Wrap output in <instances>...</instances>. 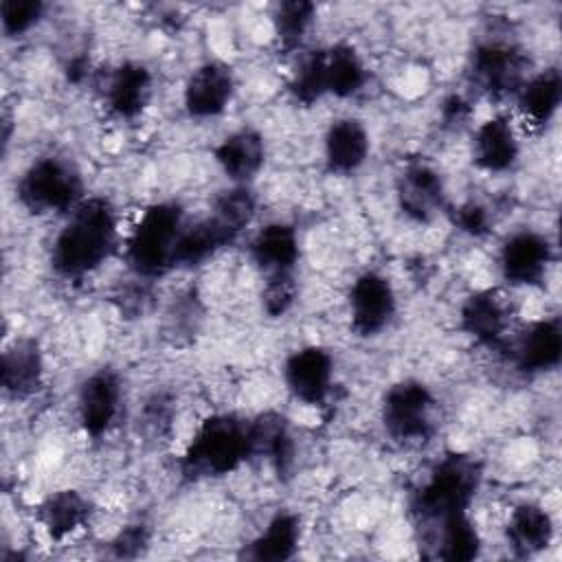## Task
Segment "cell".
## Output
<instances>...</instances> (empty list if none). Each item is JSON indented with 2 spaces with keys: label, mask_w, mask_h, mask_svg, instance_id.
<instances>
[{
  "label": "cell",
  "mask_w": 562,
  "mask_h": 562,
  "mask_svg": "<svg viewBox=\"0 0 562 562\" xmlns=\"http://www.w3.org/2000/svg\"><path fill=\"white\" fill-rule=\"evenodd\" d=\"M119 217L110 200L83 198L57 231L50 248V266L57 277L79 281L97 272L116 250Z\"/></svg>",
  "instance_id": "1"
},
{
  "label": "cell",
  "mask_w": 562,
  "mask_h": 562,
  "mask_svg": "<svg viewBox=\"0 0 562 562\" xmlns=\"http://www.w3.org/2000/svg\"><path fill=\"white\" fill-rule=\"evenodd\" d=\"M481 463L465 452L441 457L413 492L411 514L419 531V540L441 525L468 516V509L481 487Z\"/></svg>",
  "instance_id": "2"
},
{
  "label": "cell",
  "mask_w": 562,
  "mask_h": 562,
  "mask_svg": "<svg viewBox=\"0 0 562 562\" xmlns=\"http://www.w3.org/2000/svg\"><path fill=\"white\" fill-rule=\"evenodd\" d=\"M255 211L257 200L252 191L244 187L222 191L204 217L182 226L173 252V268H195L213 259L250 226Z\"/></svg>",
  "instance_id": "3"
},
{
  "label": "cell",
  "mask_w": 562,
  "mask_h": 562,
  "mask_svg": "<svg viewBox=\"0 0 562 562\" xmlns=\"http://www.w3.org/2000/svg\"><path fill=\"white\" fill-rule=\"evenodd\" d=\"M252 459L250 419L235 413H215L200 422L187 443L180 472L189 481L220 479Z\"/></svg>",
  "instance_id": "4"
},
{
  "label": "cell",
  "mask_w": 562,
  "mask_h": 562,
  "mask_svg": "<svg viewBox=\"0 0 562 562\" xmlns=\"http://www.w3.org/2000/svg\"><path fill=\"white\" fill-rule=\"evenodd\" d=\"M184 224V211L178 202L149 204L125 239L130 270L136 277L156 279L173 268V252Z\"/></svg>",
  "instance_id": "5"
},
{
  "label": "cell",
  "mask_w": 562,
  "mask_h": 562,
  "mask_svg": "<svg viewBox=\"0 0 562 562\" xmlns=\"http://www.w3.org/2000/svg\"><path fill=\"white\" fill-rule=\"evenodd\" d=\"M15 193L33 215H68L86 198L81 171L61 156L33 160L20 176Z\"/></svg>",
  "instance_id": "6"
},
{
  "label": "cell",
  "mask_w": 562,
  "mask_h": 562,
  "mask_svg": "<svg viewBox=\"0 0 562 562\" xmlns=\"http://www.w3.org/2000/svg\"><path fill=\"white\" fill-rule=\"evenodd\" d=\"M380 419L391 441L422 446L435 435V395L419 380H400L382 397Z\"/></svg>",
  "instance_id": "7"
},
{
  "label": "cell",
  "mask_w": 562,
  "mask_h": 562,
  "mask_svg": "<svg viewBox=\"0 0 562 562\" xmlns=\"http://www.w3.org/2000/svg\"><path fill=\"white\" fill-rule=\"evenodd\" d=\"M527 77V57L514 44L483 42L470 57V79L487 97H516Z\"/></svg>",
  "instance_id": "8"
},
{
  "label": "cell",
  "mask_w": 562,
  "mask_h": 562,
  "mask_svg": "<svg viewBox=\"0 0 562 562\" xmlns=\"http://www.w3.org/2000/svg\"><path fill=\"white\" fill-rule=\"evenodd\" d=\"M349 323L362 338H373L384 331L397 310V296L393 283L375 270H367L356 277L349 288Z\"/></svg>",
  "instance_id": "9"
},
{
  "label": "cell",
  "mask_w": 562,
  "mask_h": 562,
  "mask_svg": "<svg viewBox=\"0 0 562 562\" xmlns=\"http://www.w3.org/2000/svg\"><path fill=\"white\" fill-rule=\"evenodd\" d=\"M512 303L509 299L492 288L476 290L461 303L459 327L476 345L505 347L512 331Z\"/></svg>",
  "instance_id": "10"
},
{
  "label": "cell",
  "mask_w": 562,
  "mask_h": 562,
  "mask_svg": "<svg viewBox=\"0 0 562 562\" xmlns=\"http://www.w3.org/2000/svg\"><path fill=\"white\" fill-rule=\"evenodd\" d=\"M400 211L417 224L432 222L446 209L441 173L426 160H408L395 180Z\"/></svg>",
  "instance_id": "11"
},
{
  "label": "cell",
  "mask_w": 562,
  "mask_h": 562,
  "mask_svg": "<svg viewBox=\"0 0 562 562\" xmlns=\"http://www.w3.org/2000/svg\"><path fill=\"white\" fill-rule=\"evenodd\" d=\"M553 261V246L547 235L538 231H516L509 235L498 252L501 277L509 285H540Z\"/></svg>",
  "instance_id": "12"
},
{
  "label": "cell",
  "mask_w": 562,
  "mask_h": 562,
  "mask_svg": "<svg viewBox=\"0 0 562 562\" xmlns=\"http://www.w3.org/2000/svg\"><path fill=\"white\" fill-rule=\"evenodd\" d=\"M283 382L290 395L305 406H323L334 384V358L318 345L292 351L283 362Z\"/></svg>",
  "instance_id": "13"
},
{
  "label": "cell",
  "mask_w": 562,
  "mask_h": 562,
  "mask_svg": "<svg viewBox=\"0 0 562 562\" xmlns=\"http://www.w3.org/2000/svg\"><path fill=\"white\" fill-rule=\"evenodd\" d=\"M123 386L112 369L92 371L77 393V417L90 439H101L114 424L121 411Z\"/></svg>",
  "instance_id": "14"
},
{
  "label": "cell",
  "mask_w": 562,
  "mask_h": 562,
  "mask_svg": "<svg viewBox=\"0 0 562 562\" xmlns=\"http://www.w3.org/2000/svg\"><path fill=\"white\" fill-rule=\"evenodd\" d=\"M235 94V75L222 61L200 64L184 81L182 105L193 119L220 116Z\"/></svg>",
  "instance_id": "15"
},
{
  "label": "cell",
  "mask_w": 562,
  "mask_h": 562,
  "mask_svg": "<svg viewBox=\"0 0 562 562\" xmlns=\"http://www.w3.org/2000/svg\"><path fill=\"white\" fill-rule=\"evenodd\" d=\"M509 360L522 373H544L560 364L562 329L558 318H540L509 336ZM505 345V347H507Z\"/></svg>",
  "instance_id": "16"
},
{
  "label": "cell",
  "mask_w": 562,
  "mask_h": 562,
  "mask_svg": "<svg viewBox=\"0 0 562 562\" xmlns=\"http://www.w3.org/2000/svg\"><path fill=\"white\" fill-rule=\"evenodd\" d=\"M154 94V75L140 61H123L110 70L103 86V105L119 121L138 119Z\"/></svg>",
  "instance_id": "17"
},
{
  "label": "cell",
  "mask_w": 562,
  "mask_h": 562,
  "mask_svg": "<svg viewBox=\"0 0 562 562\" xmlns=\"http://www.w3.org/2000/svg\"><path fill=\"white\" fill-rule=\"evenodd\" d=\"M520 156V140L514 123L503 116H490L474 130L472 160L479 169L490 173H503L516 165Z\"/></svg>",
  "instance_id": "18"
},
{
  "label": "cell",
  "mask_w": 562,
  "mask_h": 562,
  "mask_svg": "<svg viewBox=\"0 0 562 562\" xmlns=\"http://www.w3.org/2000/svg\"><path fill=\"white\" fill-rule=\"evenodd\" d=\"M371 149L369 132L362 121L342 116L331 121L323 138V158L329 173L349 176L358 171Z\"/></svg>",
  "instance_id": "19"
},
{
  "label": "cell",
  "mask_w": 562,
  "mask_h": 562,
  "mask_svg": "<svg viewBox=\"0 0 562 562\" xmlns=\"http://www.w3.org/2000/svg\"><path fill=\"white\" fill-rule=\"evenodd\" d=\"M2 391L11 400H26L44 384V356L35 338H15L2 351Z\"/></svg>",
  "instance_id": "20"
},
{
  "label": "cell",
  "mask_w": 562,
  "mask_h": 562,
  "mask_svg": "<svg viewBox=\"0 0 562 562\" xmlns=\"http://www.w3.org/2000/svg\"><path fill=\"white\" fill-rule=\"evenodd\" d=\"M252 263L266 277L279 274H294L301 248H299V233L292 224L285 222H270L255 233L248 246Z\"/></svg>",
  "instance_id": "21"
},
{
  "label": "cell",
  "mask_w": 562,
  "mask_h": 562,
  "mask_svg": "<svg viewBox=\"0 0 562 562\" xmlns=\"http://www.w3.org/2000/svg\"><path fill=\"white\" fill-rule=\"evenodd\" d=\"M213 158L228 180L248 184L266 162L263 136L252 127L235 130L215 145Z\"/></svg>",
  "instance_id": "22"
},
{
  "label": "cell",
  "mask_w": 562,
  "mask_h": 562,
  "mask_svg": "<svg viewBox=\"0 0 562 562\" xmlns=\"http://www.w3.org/2000/svg\"><path fill=\"white\" fill-rule=\"evenodd\" d=\"M507 547L518 558H531L544 551L553 540V518L540 503H518L505 525Z\"/></svg>",
  "instance_id": "23"
},
{
  "label": "cell",
  "mask_w": 562,
  "mask_h": 562,
  "mask_svg": "<svg viewBox=\"0 0 562 562\" xmlns=\"http://www.w3.org/2000/svg\"><path fill=\"white\" fill-rule=\"evenodd\" d=\"M252 459H263L279 476L288 474L294 463V441L288 419L277 411L259 413L250 419Z\"/></svg>",
  "instance_id": "24"
},
{
  "label": "cell",
  "mask_w": 562,
  "mask_h": 562,
  "mask_svg": "<svg viewBox=\"0 0 562 562\" xmlns=\"http://www.w3.org/2000/svg\"><path fill=\"white\" fill-rule=\"evenodd\" d=\"M92 505L77 490H57L44 496L35 509V520L50 540H66L90 522Z\"/></svg>",
  "instance_id": "25"
},
{
  "label": "cell",
  "mask_w": 562,
  "mask_h": 562,
  "mask_svg": "<svg viewBox=\"0 0 562 562\" xmlns=\"http://www.w3.org/2000/svg\"><path fill=\"white\" fill-rule=\"evenodd\" d=\"M562 101V77L558 68L540 70L520 86L516 92V105L525 125L533 130L547 127Z\"/></svg>",
  "instance_id": "26"
},
{
  "label": "cell",
  "mask_w": 562,
  "mask_h": 562,
  "mask_svg": "<svg viewBox=\"0 0 562 562\" xmlns=\"http://www.w3.org/2000/svg\"><path fill=\"white\" fill-rule=\"evenodd\" d=\"M419 549L426 558L432 560H448V562H463L472 560L481 551V536L476 531V525L468 516L454 518L426 538L419 540Z\"/></svg>",
  "instance_id": "27"
},
{
  "label": "cell",
  "mask_w": 562,
  "mask_h": 562,
  "mask_svg": "<svg viewBox=\"0 0 562 562\" xmlns=\"http://www.w3.org/2000/svg\"><path fill=\"white\" fill-rule=\"evenodd\" d=\"M299 542L301 518L292 512H279L248 544V558L259 562H283L296 553Z\"/></svg>",
  "instance_id": "28"
},
{
  "label": "cell",
  "mask_w": 562,
  "mask_h": 562,
  "mask_svg": "<svg viewBox=\"0 0 562 562\" xmlns=\"http://www.w3.org/2000/svg\"><path fill=\"white\" fill-rule=\"evenodd\" d=\"M369 79L362 55L347 42H338L325 48V81L327 94L349 99L358 94Z\"/></svg>",
  "instance_id": "29"
},
{
  "label": "cell",
  "mask_w": 562,
  "mask_h": 562,
  "mask_svg": "<svg viewBox=\"0 0 562 562\" xmlns=\"http://www.w3.org/2000/svg\"><path fill=\"white\" fill-rule=\"evenodd\" d=\"M316 15V7L307 0H288L277 4L272 15L274 26V40L281 53H294L305 33L310 31Z\"/></svg>",
  "instance_id": "30"
},
{
  "label": "cell",
  "mask_w": 562,
  "mask_h": 562,
  "mask_svg": "<svg viewBox=\"0 0 562 562\" xmlns=\"http://www.w3.org/2000/svg\"><path fill=\"white\" fill-rule=\"evenodd\" d=\"M288 88H290L292 99L301 105H312L327 94L325 48L310 50L299 59V66L292 72Z\"/></svg>",
  "instance_id": "31"
},
{
  "label": "cell",
  "mask_w": 562,
  "mask_h": 562,
  "mask_svg": "<svg viewBox=\"0 0 562 562\" xmlns=\"http://www.w3.org/2000/svg\"><path fill=\"white\" fill-rule=\"evenodd\" d=\"M44 15V2L40 0H2L0 22L9 37H20L29 33Z\"/></svg>",
  "instance_id": "32"
},
{
  "label": "cell",
  "mask_w": 562,
  "mask_h": 562,
  "mask_svg": "<svg viewBox=\"0 0 562 562\" xmlns=\"http://www.w3.org/2000/svg\"><path fill=\"white\" fill-rule=\"evenodd\" d=\"M296 299V283L294 274H279V277H266L263 292H261V303L263 312L272 318L283 316Z\"/></svg>",
  "instance_id": "33"
},
{
  "label": "cell",
  "mask_w": 562,
  "mask_h": 562,
  "mask_svg": "<svg viewBox=\"0 0 562 562\" xmlns=\"http://www.w3.org/2000/svg\"><path fill=\"white\" fill-rule=\"evenodd\" d=\"M452 224L470 235V237H483L490 233V213L483 204L479 202H463L450 213Z\"/></svg>",
  "instance_id": "34"
},
{
  "label": "cell",
  "mask_w": 562,
  "mask_h": 562,
  "mask_svg": "<svg viewBox=\"0 0 562 562\" xmlns=\"http://www.w3.org/2000/svg\"><path fill=\"white\" fill-rule=\"evenodd\" d=\"M147 542H149V533L145 525H127L114 536L110 547L116 558H136L138 553H143Z\"/></svg>",
  "instance_id": "35"
}]
</instances>
